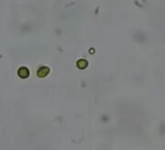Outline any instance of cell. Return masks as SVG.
Returning <instances> with one entry per match:
<instances>
[{
  "label": "cell",
  "instance_id": "cell-1",
  "mask_svg": "<svg viewBox=\"0 0 165 150\" xmlns=\"http://www.w3.org/2000/svg\"><path fill=\"white\" fill-rule=\"evenodd\" d=\"M18 74L20 78H27L29 76V70L26 67H20L18 71Z\"/></svg>",
  "mask_w": 165,
  "mask_h": 150
},
{
  "label": "cell",
  "instance_id": "cell-2",
  "mask_svg": "<svg viewBox=\"0 0 165 150\" xmlns=\"http://www.w3.org/2000/svg\"><path fill=\"white\" fill-rule=\"evenodd\" d=\"M50 72V68L47 67V66H43V67H41L40 69L38 70V72H37V74H38L39 77H45V76L48 75V73Z\"/></svg>",
  "mask_w": 165,
  "mask_h": 150
},
{
  "label": "cell",
  "instance_id": "cell-3",
  "mask_svg": "<svg viewBox=\"0 0 165 150\" xmlns=\"http://www.w3.org/2000/svg\"><path fill=\"white\" fill-rule=\"evenodd\" d=\"M77 65L79 68L84 69V68H86V66H88V61H86V59H80V61L77 63Z\"/></svg>",
  "mask_w": 165,
  "mask_h": 150
}]
</instances>
